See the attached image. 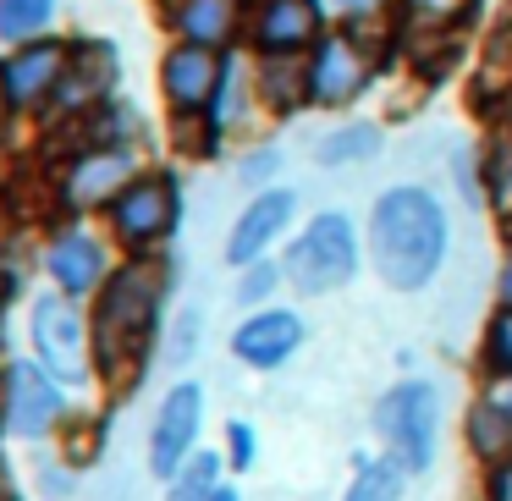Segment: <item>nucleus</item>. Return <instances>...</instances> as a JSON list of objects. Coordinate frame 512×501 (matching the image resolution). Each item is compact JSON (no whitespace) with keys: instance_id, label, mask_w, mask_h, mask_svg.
I'll return each instance as SVG.
<instances>
[{"instance_id":"obj_3","label":"nucleus","mask_w":512,"mask_h":501,"mask_svg":"<svg viewBox=\"0 0 512 501\" xmlns=\"http://www.w3.org/2000/svg\"><path fill=\"white\" fill-rule=\"evenodd\" d=\"M358 270V237L347 215H320L309 221V232L292 243L287 254V276L298 292H336L347 287Z\"/></svg>"},{"instance_id":"obj_5","label":"nucleus","mask_w":512,"mask_h":501,"mask_svg":"<svg viewBox=\"0 0 512 501\" xmlns=\"http://www.w3.org/2000/svg\"><path fill=\"white\" fill-rule=\"evenodd\" d=\"M34 347H39V358H45L50 375H61L67 386H83V380H89V347H83V320L56 298V292L34 303Z\"/></svg>"},{"instance_id":"obj_33","label":"nucleus","mask_w":512,"mask_h":501,"mask_svg":"<svg viewBox=\"0 0 512 501\" xmlns=\"http://www.w3.org/2000/svg\"><path fill=\"white\" fill-rule=\"evenodd\" d=\"M336 6H375V0H336Z\"/></svg>"},{"instance_id":"obj_35","label":"nucleus","mask_w":512,"mask_h":501,"mask_svg":"<svg viewBox=\"0 0 512 501\" xmlns=\"http://www.w3.org/2000/svg\"><path fill=\"white\" fill-rule=\"evenodd\" d=\"M507 408H512V391H507Z\"/></svg>"},{"instance_id":"obj_19","label":"nucleus","mask_w":512,"mask_h":501,"mask_svg":"<svg viewBox=\"0 0 512 501\" xmlns=\"http://www.w3.org/2000/svg\"><path fill=\"white\" fill-rule=\"evenodd\" d=\"M56 0H0V39H34Z\"/></svg>"},{"instance_id":"obj_1","label":"nucleus","mask_w":512,"mask_h":501,"mask_svg":"<svg viewBox=\"0 0 512 501\" xmlns=\"http://www.w3.org/2000/svg\"><path fill=\"white\" fill-rule=\"evenodd\" d=\"M369 254L386 287L413 292L435 276L446 254V215L424 188H391L369 215Z\"/></svg>"},{"instance_id":"obj_16","label":"nucleus","mask_w":512,"mask_h":501,"mask_svg":"<svg viewBox=\"0 0 512 501\" xmlns=\"http://www.w3.org/2000/svg\"><path fill=\"white\" fill-rule=\"evenodd\" d=\"M309 39H314V0H265V12H259V45L298 50Z\"/></svg>"},{"instance_id":"obj_8","label":"nucleus","mask_w":512,"mask_h":501,"mask_svg":"<svg viewBox=\"0 0 512 501\" xmlns=\"http://www.w3.org/2000/svg\"><path fill=\"white\" fill-rule=\"evenodd\" d=\"M199 386H177L166 402H160V419H155V441H149V468L155 474H177L182 452H193V435H199Z\"/></svg>"},{"instance_id":"obj_10","label":"nucleus","mask_w":512,"mask_h":501,"mask_svg":"<svg viewBox=\"0 0 512 501\" xmlns=\"http://www.w3.org/2000/svg\"><path fill=\"white\" fill-rule=\"evenodd\" d=\"M298 342H303V320H298V314H287V309H265V314H254L248 325H237L232 353L243 358V364H254V369H276Z\"/></svg>"},{"instance_id":"obj_25","label":"nucleus","mask_w":512,"mask_h":501,"mask_svg":"<svg viewBox=\"0 0 512 501\" xmlns=\"http://www.w3.org/2000/svg\"><path fill=\"white\" fill-rule=\"evenodd\" d=\"M270 287H276V270H270V265H259L254 276H248L243 287H237V298H243V303H259V298H265Z\"/></svg>"},{"instance_id":"obj_2","label":"nucleus","mask_w":512,"mask_h":501,"mask_svg":"<svg viewBox=\"0 0 512 501\" xmlns=\"http://www.w3.org/2000/svg\"><path fill=\"white\" fill-rule=\"evenodd\" d=\"M155 303H160V270L127 265L122 276L105 287V303L94 314L100 331V358L105 364H127L133 353H144L149 331H155Z\"/></svg>"},{"instance_id":"obj_14","label":"nucleus","mask_w":512,"mask_h":501,"mask_svg":"<svg viewBox=\"0 0 512 501\" xmlns=\"http://www.w3.org/2000/svg\"><path fill=\"white\" fill-rule=\"evenodd\" d=\"M127 177H133V155H122V149H111V155H83L78 171H72L67 193L72 204H100V199H122L127 193Z\"/></svg>"},{"instance_id":"obj_4","label":"nucleus","mask_w":512,"mask_h":501,"mask_svg":"<svg viewBox=\"0 0 512 501\" xmlns=\"http://www.w3.org/2000/svg\"><path fill=\"white\" fill-rule=\"evenodd\" d=\"M375 430L391 441L397 468H408V474L430 468V452H435V386L402 380L397 391H386L380 408H375Z\"/></svg>"},{"instance_id":"obj_21","label":"nucleus","mask_w":512,"mask_h":501,"mask_svg":"<svg viewBox=\"0 0 512 501\" xmlns=\"http://www.w3.org/2000/svg\"><path fill=\"white\" fill-rule=\"evenodd\" d=\"M397 490H402V468H391V463H369L364 474L353 479L347 501H397Z\"/></svg>"},{"instance_id":"obj_27","label":"nucleus","mask_w":512,"mask_h":501,"mask_svg":"<svg viewBox=\"0 0 512 501\" xmlns=\"http://www.w3.org/2000/svg\"><path fill=\"white\" fill-rule=\"evenodd\" d=\"M490 501H512V463L496 468V479H490Z\"/></svg>"},{"instance_id":"obj_6","label":"nucleus","mask_w":512,"mask_h":501,"mask_svg":"<svg viewBox=\"0 0 512 501\" xmlns=\"http://www.w3.org/2000/svg\"><path fill=\"white\" fill-rule=\"evenodd\" d=\"M56 413H61V391L45 369H34V364L6 369V424H12L17 435H28V441L45 435L50 424H56Z\"/></svg>"},{"instance_id":"obj_26","label":"nucleus","mask_w":512,"mask_h":501,"mask_svg":"<svg viewBox=\"0 0 512 501\" xmlns=\"http://www.w3.org/2000/svg\"><path fill=\"white\" fill-rule=\"evenodd\" d=\"M232 457H237V468L254 463V430L248 424H232Z\"/></svg>"},{"instance_id":"obj_29","label":"nucleus","mask_w":512,"mask_h":501,"mask_svg":"<svg viewBox=\"0 0 512 501\" xmlns=\"http://www.w3.org/2000/svg\"><path fill=\"white\" fill-rule=\"evenodd\" d=\"M265 171H276V155H259V160H248V166H243V177L254 182V177H265Z\"/></svg>"},{"instance_id":"obj_9","label":"nucleus","mask_w":512,"mask_h":501,"mask_svg":"<svg viewBox=\"0 0 512 501\" xmlns=\"http://www.w3.org/2000/svg\"><path fill=\"white\" fill-rule=\"evenodd\" d=\"M369 83V61L353 50V39L331 34L320 50H314V67H309V100L325 105H347L358 89Z\"/></svg>"},{"instance_id":"obj_15","label":"nucleus","mask_w":512,"mask_h":501,"mask_svg":"<svg viewBox=\"0 0 512 501\" xmlns=\"http://www.w3.org/2000/svg\"><path fill=\"white\" fill-rule=\"evenodd\" d=\"M100 270H105V254H100V243L94 237H83V232H67V237H56V248H50V276L61 281V292H89L94 281H100Z\"/></svg>"},{"instance_id":"obj_32","label":"nucleus","mask_w":512,"mask_h":501,"mask_svg":"<svg viewBox=\"0 0 512 501\" xmlns=\"http://www.w3.org/2000/svg\"><path fill=\"white\" fill-rule=\"evenodd\" d=\"M6 100H12V94H6V72H0V111H6Z\"/></svg>"},{"instance_id":"obj_20","label":"nucleus","mask_w":512,"mask_h":501,"mask_svg":"<svg viewBox=\"0 0 512 501\" xmlns=\"http://www.w3.org/2000/svg\"><path fill=\"white\" fill-rule=\"evenodd\" d=\"M375 144H380L375 127H347V133H331V138L320 144V166H347V160L369 155Z\"/></svg>"},{"instance_id":"obj_12","label":"nucleus","mask_w":512,"mask_h":501,"mask_svg":"<svg viewBox=\"0 0 512 501\" xmlns=\"http://www.w3.org/2000/svg\"><path fill=\"white\" fill-rule=\"evenodd\" d=\"M221 89V61L210 56V45H182L166 56V94L171 105H182V111H199V105H210V94Z\"/></svg>"},{"instance_id":"obj_34","label":"nucleus","mask_w":512,"mask_h":501,"mask_svg":"<svg viewBox=\"0 0 512 501\" xmlns=\"http://www.w3.org/2000/svg\"><path fill=\"white\" fill-rule=\"evenodd\" d=\"M215 501H237V496H232V490H215Z\"/></svg>"},{"instance_id":"obj_7","label":"nucleus","mask_w":512,"mask_h":501,"mask_svg":"<svg viewBox=\"0 0 512 501\" xmlns=\"http://www.w3.org/2000/svg\"><path fill=\"white\" fill-rule=\"evenodd\" d=\"M177 221V188L166 177H149V182H133V188L116 199V232L127 243H155V237L171 232Z\"/></svg>"},{"instance_id":"obj_13","label":"nucleus","mask_w":512,"mask_h":501,"mask_svg":"<svg viewBox=\"0 0 512 501\" xmlns=\"http://www.w3.org/2000/svg\"><path fill=\"white\" fill-rule=\"evenodd\" d=\"M61 78H67V50L45 39V45L17 50V61L6 67V94L17 105H39L50 89H61Z\"/></svg>"},{"instance_id":"obj_28","label":"nucleus","mask_w":512,"mask_h":501,"mask_svg":"<svg viewBox=\"0 0 512 501\" xmlns=\"http://www.w3.org/2000/svg\"><path fill=\"white\" fill-rule=\"evenodd\" d=\"M177 331H182V336H177V358H182L193 342H199V314H182V325H177Z\"/></svg>"},{"instance_id":"obj_23","label":"nucleus","mask_w":512,"mask_h":501,"mask_svg":"<svg viewBox=\"0 0 512 501\" xmlns=\"http://www.w3.org/2000/svg\"><path fill=\"white\" fill-rule=\"evenodd\" d=\"M468 12H474V0H408V17H419V23H457Z\"/></svg>"},{"instance_id":"obj_30","label":"nucleus","mask_w":512,"mask_h":501,"mask_svg":"<svg viewBox=\"0 0 512 501\" xmlns=\"http://www.w3.org/2000/svg\"><path fill=\"white\" fill-rule=\"evenodd\" d=\"M501 303L512 309V259H507V270H501Z\"/></svg>"},{"instance_id":"obj_36","label":"nucleus","mask_w":512,"mask_h":501,"mask_svg":"<svg viewBox=\"0 0 512 501\" xmlns=\"http://www.w3.org/2000/svg\"><path fill=\"white\" fill-rule=\"evenodd\" d=\"M507 116H512V100H507Z\"/></svg>"},{"instance_id":"obj_18","label":"nucleus","mask_w":512,"mask_h":501,"mask_svg":"<svg viewBox=\"0 0 512 501\" xmlns=\"http://www.w3.org/2000/svg\"><path fill=\"white\" fill-rule=\"evenodd\" d=\"M468 441H474L479 457H501L512 446V408H501V402H479V408L468 413Z\"/></svg>"},{"instance_id":"obj_22","label":"nucleus","mask_w":512,"mask_h":501,"mask_svg":"<svg viewBox=\"0 0 512 501\" xmlns=\"http://www.w3.org/2000/svg\"><path fill=\"white\" fill-rule=\"evenodd\" d=\"M171 501H215V457H193V468L177 479Z\"/></svg>"},{"instance_id":"obj_24","label":"nucleus","mask_w":512,"mask_h":501,"mask_svg":"<svg viewBox=\"0 0 512 501\" xmlns=\"http://www.w3.org/2000/svg\"><path fill=\"white\" fill-rule=\"evenodd\" d=\"M490 364L512 375V309L496 314V325H490Z\"/></svg>"},{"instance_id":"obj_11","label":"nucleus","mask_w":512,"mask_h":501,"mask_svg":"<svg viewBox=\"0 0 512 501\" xmlns=\"http://www.w3.org/2000/svg\"><path fill=\"white\" fill-rule=\"evenodd\" d=\"M292 221V193H259L254 204H248L243 215H237V226H232V243H226V259L232 265H248V259H259L270 248V237L281 232V226Z\"/></svg>"},{"instance_id":"obj_17","label":"nucleus","mask_w":512,"mask_h":501,"mask_svg":"<svg viewBox=\"0 0 512 501\" xmlns=\"http://www.w3.org/2000/svg\"><path fill=\"white\" fill-rule=\"evenodd\" d=\"M237 23V0H188L182 6V34L188 45H221Z\"/></svg>"},{"instance_id":"obj_31","label":"nucleus","mask_w":512,"mask_h":501,"mask_svg":"<svg viewBox=\"0 0 512 501\" xmlns=\"http://www.w3.org/2000/svg\"><path fill=\"white\" fill-rule=\"evenodd\" d=\"M501 204H512V160H507V171H501Z\"/></svg>"}]
</instances>
